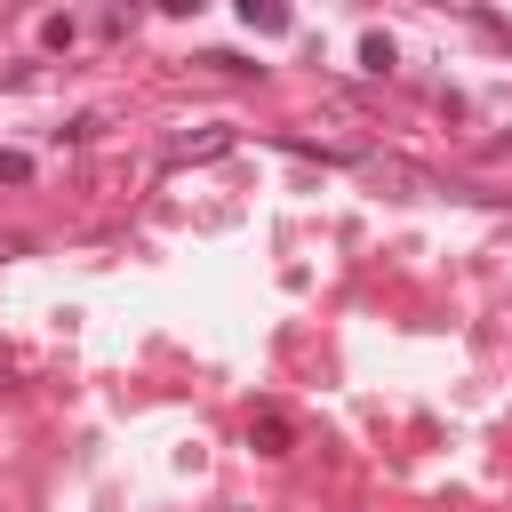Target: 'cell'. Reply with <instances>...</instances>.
<instances>
[{
  "label": "cell",
  "instance_id": "obj_1",
  "mask_svg": "<svg viewBox=\"0 0 512 512\" xmlns=\"http://www.w3.org/2000/svg\"><path fill=\"white\" fill-rule=\"evenodd\" d=\"M248 440H256V456H288V448H296V424H288L280 408H256V416H248Z\"/></svg>",
  "mask_w": 512,
  "mask_h": 512
},
{
  "label": "cell",
  "instance_id": "obj_2",
  "mask_svg": "<svg viewBox=\"0 0 512 512\" xmlns=\"http://www.w3.org/2000/svg\"><path fill=\"white\" fill-rule=\"evenodd\" d=\"M224 144H232V128H208V136H176V144H168V168H184V160H216Z\"/></svg>",
  "mask_w": 512,
  "mask_h": 512
},
{
  "label": "cell",
  "instance_id": "obj_3",
  "mask_svg": "<svg viewBox=\"0 0 512 512\" xmlns=\"http://www.w3.org/2000/svg\"><path fill=\"white\" fill-rule=\"evenodd\" d=\"M240 16H248V32H288V8H272V0H248Z\"/></svg>",
  "mask_w": 512,
  "mask_h": 512
},
{
  "label": "cell",
  "instance_id": "obj_4",
  "mask_svg": "<svg viewBox=\"0 0 512 512\" xmlns=\"http://www.w3.org/2000/svg\"><path fill=\"white\" fill-rule=\"evenodd\" d=\"M360 64H368V72H392V40L368 32V40H360Z\"/></svg>",
  "mask_w": 512,
  "mask_h": 512
},
{
  "label": "cell",
  "instance_id": "obj_5",
  "mask_svg": "<svg viewBox=\"0 0 512 512\" xmlns=\"http://www.w3.org/2000/svg\"><path fill=\"white\" fill-rule=\"evenodd\" d=\"M24 176H32V160L24 152H0V184H24Z\"/></svg>",
  "mask_w": 512,
  "mask_h": 512
}]
</instances>
